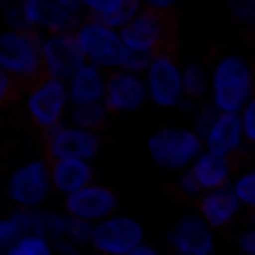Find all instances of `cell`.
<instances>
[{
    "mask_svg": "<svg viewBox=\"0 0 255 255\" xmlns=\"http://www.w3.org/2000/svg\"><path fill=\"white\" fill-rule=\"evenodd\" d=\"M205 142V151H214L220 157H235L241 148H244V125H241V116H232V113H220L214 119V125L208 128V133L202 136Z\"/></svg>",
    "mask_w": 255,
    "mask_h": 255,
    "instance_id": "e0dca14e",
    "label": "cell"
},
{
    "mask_svg": "<svg viewBox=\"0 0 255 255\" xmlns=\"http://www.w3.org/2000/svg\"><path fill=\"white\" fill-rule=\"evenodd\" d=\"M116 208H119L116 190L107 187V184H98V181H92L89 187H83V190H77V193H71V196L63 199L65 214L71 220H80V223H89V226H98L107 217L119 214Z\"/></svg>",
    "mask_w": 255,
    "mask_h": 255,
    "instance_id": "30bf717a",
    "label": "cell"
},
{
    "mask_svg": "<svg viewBox=\"0 0 255 255\" xmlns=\"http://www.w3.org/2000/svg\"><path fill=\"white\" fill-rule=\"evenodd\" d=\"M74 39H77L80 54H83L86 63L104 68L107 74L122 68L125 42H122L119 30H113V27H107L104 21H95V18H80V24L74 30Z\"/></svg>",
    "mask_w": 255,
    "mask_h": 255,
    "instance_id": "8992f818",
    "label": "cell"
},
{
    "mask_svg": "<svg viewBox=\"0 0 255 255\" xmlns=\"http://www.w3.org/2000/svg\"><path fill=\"white\" fill-rule=\"evenodd\" d=\"M181 77H184V98L202 101L211 92V71L202 63H187L181 65Z\"/></svg>",
    "mask_w": 255,
    "mask_h": 255,
    "instance_id": "cb8c5ba5",
    "label": "cell"
},
{
    "mask_svg": "<svg viewBox=\"0 0 255 255\" xmlns=\"http://www.w3.org/2000/svg\"><path fill=\"white\" fill-rule=\"evenodd\" d=\"M95 181V169L89 160H51V184L54 193L71 196V193L83 190Z\"/></svg>",
    "mask_w": 255,
    "mask_h": 255,
    "instance_id": "44dd1931",
    "label": "cell"
},
{
    "mask_svg": "<svg viewBox=\"0 0 255 255\" xmlns=\"http://www.w3.org/2000/svg\"><path fill=\"white\" fill-rule=\"evenodd\" d=\"M142 9V0H80V12H86V18L104 21L113 30L128 27Z\"/></svg>",
    "mask_w": 255,
    "mask_h": 255,
    "instance_id": "d6986e66",
    "label": "cell"
},
{
    "mask_svg": "<svg viewBox=\"0 0 255 255\" xmlns=\"http://www.w3.org/2000/svg\"><path fill=\"white\" fill-rule=\"evenodd\" d=\"M24 238V229L21 223L15 220V214H6L0 217V255H9V250Z\"/></svg>",
    "mask_w": 255,
    "mask_h": 255,
    "instance_id": "4316f807",
    "label": "cell"
},
{
    "mask_svg": "<svg viewBox=\"0 0 255 255\" xmlns=\"http://www.w3.org/2000/svg\"><path fill=\"white\" fill-rule=\"evenodd\" d=\"M145 148H148V157L160 169L187 172L196 163V157L205 151V142L193 128H160L148 136Z\"/></svg>",
    "mask_w": 255,
    "mask_h": 255,
    "instance_id": "3957f363",
    "label": "cell"
},
{
    "mask_svg": "<svg viewBox=\"0 0 255 255\" xmlns=\"http://www.w3.org/2000/svg\"><path fill=\"white\" fill-rule=\"evenodd\" d=\"M128 255H157V250H154V247H148V244H142V247H136L133 253H128Z\"/></svg>",
    "mask_w": 255,
    "mask_h": 255,
    "instance_id": "74e56055",
    "label": "cell"
},
{
    "mask_svg": "<svg viewBox=\"0 0 255 255\" xmlns=\"http://www.w3.org/2000/svg\"><path fill=\"white\" fill-rule=\"evenodd\" d=\"M148 104L145 80L142 74L130 71H110L107 74V92H104V107L110 113H136Z\"/></svg>",
    "mask_w": 255,
    "mask_h": 255,
    "instance_id": "4fadbf2b",
    "label": "cell"
},
{
    "mask_svg": "<svg viewBox=\"0 0 255 255\" xmlns=\"http://www.w3.org/2000/svg\"><path fill=\"white\" fill-rule=\"evenodd\" d=\"M253 154H255V151H253Z\"/></svg>",
    "mask_w": 255,
    "mask_h": 255,
    "instance_id": "7bdbcfd3",
    "label": "cell"
},
{
    "mask_svg": "<svg viewBox=\"0 0 255 255\" xmlns=\"http://www.w3.org/2000/svg\"><path fill=\"white\" fill-rule=\"evenodd\" d=\"M6 199L15 205V211H39L51 199V160L48 157H33L21 166L12 169L6 178Z\"/></svg>",
    "mask_w": 255,
    "mask_h": 255,
    "instance_id": "5b68a950",
    "label": "cell"
},
{
    "mask_svg": "<svg viewBox=\"0 0 255 255\" xmlns=\"http://www.w3.org/2000/svg\"><path fill=\"white\" fill-rule=\"evenodd\" d=\"M54 3H60L65 9H74V12H80V0H54Z\"/></svg>",
    "mask_w": 255,
    "mask_h": 255,
    "instance_id": "f35d334b",
    "label": "cell"
},
{
    "mask_svg": "<svg viewBox=\"0 0 255 255\" xmlns=\"http://www.w3.org/2000/svg\"><path fill=\"white\" fill-rule=\"evenodd\" d=\"M107 119H110V110L104 104H74L68 110V125L92 130V133H101V128L107 125Z\"/></svg>",
    "mask_w": 255,
    "mask_h": 255,
    "instance_id": "603a6c76",
    "label": "cell"
},
{
    "mask_svg": "<svg viewBox=\"0 0 255 255\" xmlns=\"http://www.w3.org/2000/svg\"><path fill=\"white\" fill-rule=\"evenodd\" d=\"M142 244H145V229L139 220H133L128 214H113L104 223L92 226L89 247L95 255H128Z\"/></svg>",
    "mask_w": 255,
    "mask_h": 255,
    "instance_id": "ba28073f",
    "label": "cell"
},
{
    "mask_svg": "<svg viewBox=\"0 0 255 255\" xmlns=\"http://www.w3.org/2000/svg\"><path fill=\"white\" fill-rule=\"evenodd\" d=\"M68 220H71V217H68ZM65 241H68L71 247H89V241H92V226H89V223H80V220H71Z\"/></svg>",
    "mask_w": 255,
    "mask_h": 255,
    "instance_id": "f546056e",
    "label": "cell"
},
{
    "mask_svg": "<svg viewBox=\"0 0 255 255\" xmlns=\"http://www.w3.org/2000/svg\"><path fill=\"white\" fill-rule=\"evenodd\" d=\"M241 125H244V139L255 145V95L250 98V104L241 110Z\"/></svg>",
    "mask_w": 255,
    "mask_h": 255,
    "instance_id": "d6a6232c",
    "label": "cell"
},
{
    "mask_svg": "<svg viewBox=\"0 0 255 255\" xmlns=\"http://www.w3.org/2000/svg\"><path fill=\"white\" fill-rule=\"evenodd\" d=\"M166 244L175 255H214V229L199 214H187L169 229Z\"/></svg>",
    "mask_w": 255,
    "mask_h": 255,
    "instance_id": "9a60e30c",
    "label": "cell"
},
{
    "mask_svg": "<svg viewBox=\"0 0 255 255\" xmlns=\"http://www.w3.org/2000/svg\"><path fill=\"white\" fill-rule=\"evenodd\" d=\"M142 6L151 9V12H157V15H166L169 9L178 6V0H142Z\"/></svg>",
    "mask_w": 255,
    "mask_h": 255,
    "instance_id": "e575fe53",
    "label": "cell"
},
{
    "mask_svg": "<svg viewBox=\"0 0 255 255\" xmlns=\"http://www.w3.org/2000/svg\"><path fill=\"white\" fill-rule=\"evenodd\" d=\"M253 223H255V211H253Z\"/></svg>",
    "mask_w": 255,
    "mask_h": 255,
    "instance_id": "60d3db41",
    "label": "cell"
},
{
    "mask_svg": "<svg viewBox=\"0 0 255 255\" xmlns=\"http://www.w3.org/2000/svg\"><path fill=\"white\" fill-rule=\"evenodd\" d=\"M220 113H217V107L214 104H202L199 110H196V119H193V130L199 133V136H205L208 133V128L214 125V119H217Z\"/></svg>",
    "mask_w": 255,
    "mask_h": 255,
    "instance_id": "4dcf8cb0",
    "label": "cell"
},
{
    "mask_svg": "<svg viewBox=\"0 0 255 255\" xmlns=\"http://www.w3.org/2000/svg\"><path fill=\"white\" fill-rule=\"evenodd\" d=\"M45 148H48V160H89L92 163L101 151V133L63 122L60 128L45 133Z\"/></svg>",
    "mask_w": 255,
    "mask_h": 255,
    "instance_id": "9c48e42d",
    "label": "cell"
},
{
    "mask_svg": "<svg viewBox=\"0 0 255 255\" xmlns=\"http://www.w3.org/2000/svg\"><path fill=\"white\" fill-rule=\"evenodd\" d=\"M12 89H15V80H12V77H9V74L0 68V104L12 98Z\"/></svg>",
    "mask_w": 255,
    "mask_h": 255,
    "instance_id": "8d00e7d4",
    "label": "cell"
},
{
    "mask_svg": "<svg viewBox=\"0 0 255 255\" xmlns=\"http://www.w3.org/2000/svg\"><path fill=\"white\" fill-rule=\"evenodd\" d=\"M68 98L71 107L74 104H104V92H107V71L92 63H83L68 80Z\"/></svg>",
    "mask_w": 255,
    "mask_h": 255,
    "instance_id": "ac0fdd59",
    "label": "cell"
},
{
    "mask_svg": "<svg viewBox=\"0 0 255 255\" xmlns=\"http://www.w3.org/2000/svg\"><path fill=\"white\" fill-rule=\"evenodd\" d=\"M119 33H122V42L128 51H139V54L154 57L163 51V42H166V18L151 12V9H142Z\"/></svg>",
    "mask_w": 255,
    "mask_h": 255,
    "instance_id": "5bb4252c",
    "label": "cell"
},
{
    "mask_svg": "<svg viewBox=\"0 0 255 255\" xmlns=\"http://www.w3.org/2000/svg\"><path fill=\"white\" fill-rule=\"evenodd\" d=\"M238 247L244 255H255V229H247L241 238H238Z\"/></svg>",
    "mask_w": 255,
    "mask_h": 255,
    "instance_id": "d590c367",
    "label": "cell"
},
{
    "mask_svg": "<svg viewBox=\"0 0 255 255\" xmlns=\"http://www.w3.org/2000/svg\"><path fill=\"white\" fill-rule=\"evenodd\" d=\"M232 193L238 196L241 208L255 211V169H244V172H238V178L232 181Z\"/></svg>",
    "mask_w": 255,
    "mask_h": 255,
    "instance_id": "d4e9b609",
    "label": "cell"
},
{
    "mask_svg": "<svg viewBox=\"0 0 255 255\" xmlns=\"http://www.w3.org/2000/svg\"><path fill=\"white\" fill-rule=\"evenodd\" d=\"M145 80V92H148V101L157 104V107H178L184 101V77H181V63L169 54V51H160L151 57V63L142 74Z\"/></svg>",
    "mask_w": 255,
    "mask_h": 255,
    "instance_id": "52a82bcc",
    "label": "cell"
},
{
    "mask_svg": "<svg viewBox=\"0 0 255 255\" xmlns=\"http://www.w3.org/2000/svg\"><path fill=\"white\" fill-rule=\"evenodd\" d=\"M193 178L199 181L202 193H211V190H223L229 187V181L235 178V166H232V157H220L214 151H202L196 157V163L190 166Z\"/></svg>",
    "mask_w": 255,
    "mask_h": 255,
    "instance_id": "ffe728a7",
    "label": "cell"
},
{
    "mask_svg": "<svg viewBox=\"0 0 255 255\" xmlns=\"http://www.w3.org/2000/svg\"><path fill=\"white\" fill-rule=\"evenodd\" d=\"M68 110H71V98H68L65 80L42 74L24 92V113L30 116L33 125L42 128L45 133L54 130V128H60L63 122H68Z\"/></svg>",
    "mask_w": 255,
    "mask_h": 255,
    "instance_id": "277c9868",
    "label": "cell"
},
{
    "mask_svg": "<svg viewBox=\"0 0 255 255\" xmlns=\"http://www.w3.org/2000/svg\"><path fill=\"white\" fill-rule=\"evenodd\" d=\"M255 95V68L244 57L226 54L211 68V104L217 113L241 116V110Z\"/></svg>",
    "mask_w": 255,
    "mask_h": 255,
    "instance_id": "6da1fadb",
    "label": "cell"
},
{
    "mask_svg": "<svg viewBox=\"0 0 255 255\" xmlns=\"http://www.w3.org/2000/svg\"><path fill=\"white\" fill-rule=\"evenodd\" d=\"M74 255H95V253H74Z\"/></svg>",
    "mask_w": 255,
    "mask_h": 255,
    "instance_id": "ab89813d",
    "label": "cell"
},
{
    "mask_svg": "<svg viewBox=\"0 0 255 255\" xmlns=\"http://www.w3.org/2000/svg\"><path fill=\"white\" fill-rule=\"evenodd\" d=\"M229 12L238 24L255 30V0H229Z\"/></svg>",
    "mask_w": 255,
    "mask_h": 255,
    "instance_id": "f1b7e54d",
    "label": "cell"
},
{
    "mask_svg": "<svg viewBox=\"0 0 255 255\" xmlns=\"http://www.w3.org/2000/svg\"><path fill=\"white\" fill-rule=\"evenodd\" d=\"M241 211V202L238 196L232 193V187H223V190H211L202 193L199 199V217L211 226V229H226Z\"/></svg>",
    "mask_w": 255,
    "mask_h": 255,
    "instance_id": "7402d4cb",
    "label": "cell"
},
{
    "mask_svg": "<svg viewBox=\"0 0 255 255\" xmlns=\"http://www.w3.org/2000/svg\"><path fill=\"white\" fill-rule=\"evenodd\" d=\"M80 24V12L65 9L54 0H27L24 6V18H21V30L39 33V36H51V33H74Z\"/></svg>",
    "mask_w": 255,
    "mask_h": 255,
    "instance_id": "8fae6325",
    "label": "cell"
},
{
    "mask_svg": "<svg viewBox=\"0 0 255 255\" xmlns=\"http://www.w3.org/2000/svg\"><path fill=\"white\" fill-rule=\"evenodd\" d=\"M24 6H27V0H0V18L6 21V27H12V30H21Z\"/></svg>",
    "mask_w": 255,
    "mask_h": 255,
    "instance_id": "83f0119b",
    "label": "cell"
},
{
    "mask_svg": "<svg viewBox=\"0 0 255 255\" xmlns=\"http://www.w3.org/2000/svg\"><path fill=\"white\" fill-rule=\"evenodd\" d=\"M148 63H151V57H148V54H139V51H128V48H125L122 71H130V74H145Z\"/></svg>",
    "mask_w": 255,
    "mask_h": 255,
    "instance_id": "1f68e13d",
    "label": "cell"
},
{
    "mask_svg": "<svg viewBox=\"0 0 255 255\" xmlns=\"http://www.w3.org/2000/svg\"><path fill=\"white\" fill-rule=\"evenodd\" d=\"M15 220L21 223L24 235H39L51 244H63L68 235V214L65 211H51V208H39V211H12Z\"/></svg>",
    "mask_w": 255,
    "mask_h": 255,
    "instance_id": "2e32d148",
    "label": "cell"
},
{
    "mask_svg": "<svg viewBox=\"0 0 255 255\" xmlns=\"http://www.w3.org/2000/svg\"><path fill=\"white\" fill-rule=\"evenodd\" d=\"M9 255H57V244L39 238V235H24L12 250Z\"/></svg>",
    "mask_w": 255,
    "mask_h": 255,
    "instance_id": "484cf974",
    "label": "cell"
},
{
    "mask_svg": "<svg viewBox=\"0 0 255 255\" xmlns=\"http://www.w3.org/2000/svg\"><path fill=\"white\" fill-rule=\"evenodd\" d=\"M178 190L184 193V196H193V199H202V187H199V181L193 178V172H181L178 175Z\"/></svg>",
    "mask_w": 255,
    "mask_h": 255,
    "instance_id": "836d02e7",
    "label": "cell"
},
{
    "mask_svg": "<svg viewBox=\"0 0 255 255\" xmlns=\"http://www.w3.org/2000/svg\"><path fill=\"white\" fill-rule=\"evenodd\" d=\"M0 68L18 83H36L42 71V36L6 27L0 33Z\"/></svg>",
    "mask_w": 255,
    "mask_h": 255,
    "instance_id": "7a4b0ae2",
    "label": "cell"
},
{
    "mask_svg": "<svg viewBox=\"0 0 255 255\" xmlns=\"http://www.w3.org/2000/svg\"><path fill=\"white\" fill-rule=\"evenodd\" d=\"M253 42H255V30H253Z\"/></svg>",
    "mask_w": 255,
    "mask_h": 255,
    "instance_id": "b9f144b4",
    "label": "cell"
},
{
    "mask_svg": "<svg viewBox=\"0 0 255 255\" xmlns=\"http://www.w3.org/2000/svg\"><path fill=\"white\" fill-rule=\"evenodd\" d=\"M83 63L86 60L80 54V45H77L74 33H51V36H42V71H45V77L68 80Z\"/></svg>",
    "mask_w": 255,
    "mask_h": 255,
    "instance_id": "7c38bea8",
    "label": "cell"
}]
</instances>
